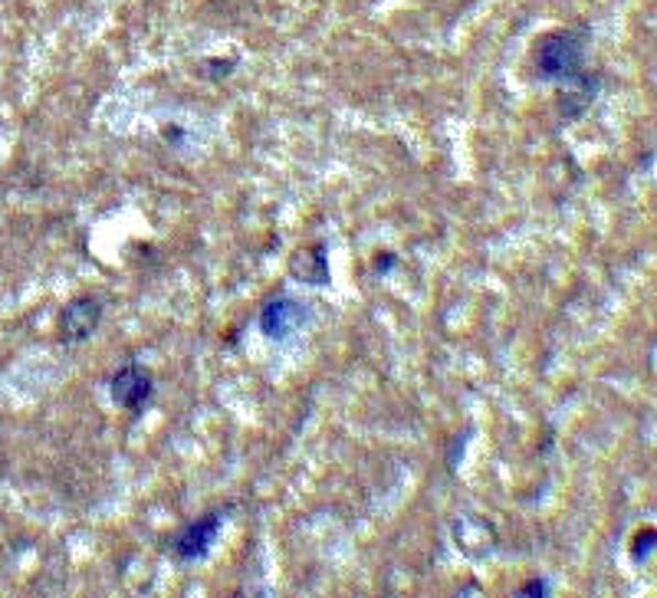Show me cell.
Returning <instances> with one entry per match:
<instances>
[{
	"label": "cell",
	"mask_w": 657,
	"mask_h": 598,
	"mask_svg": "<svg viewBox=\"0 0 657 598\" xmlns=\"http://www.w3.org/2000/svg\"><path fill=\"white\" fill-rule=\"evenodd\" d=\"M585 53H589L585 30H552L536 43V73L543 83H559V86H569V93H582L595 99L599 76H589Z\"/></svg>",
	"instance_id": "1"
},
{
	"label": "cell",
	"mask_w": 657,
	"mask_h": 598,
	"mask_svg": "<svg viewBox=\"0 0 657 598\" xmlns=\"http://www.w3.org/2000/svg\"><path fill=\"white\" fill-rule=\"evenodd\" d=\"M227 510H211L198 520H191L188 526H182V533L175 536L172 550L182 563H198L211 553V546L218 543L220 530H223Z\"/></svg>",
	"instance_id": "2"
},
{
	"label": "cell",
	"mask_w": 657,
	"mask_h": 598,
	"mask_svg": "<svg viewBox=\"0 0 657 598\" xmlns=\"http://www.w3.org/2000/svg\"><path fill=\"white\" fill-rule=\"evenodd\" d=\"M303 319H306V309H303L299 300H293V296H273L260 309V333L266 339L283 343V339H289L303 326Z\"/></svg>",
	"instance_id": "3"
},
{
	"label": "cell",
	"mask_w": 657,
	"mask_h": 598,
	"mask_svg": "<svg viewBox=\"0 0 657 598\" xmlns=\"http://www.w3.org/2000/svg\"><path fill=\"white\" fill-rule=\"evenodd\" d=\"M109 392H112V401L119 404V407H125V411H142L149 401H152V392H155V385H152V376L142 369V366H122L116 376H112V382H109Z\"/></svg>",
	"instance_id": "4"
},
{
	"label": "cell",
	"mask_w": 657,
	"mask_h": 598,
	"mask_svg": "<svg viewBox=\"0 0 657 598\" xmlns=\"http://www.w3.org/2000/svg\"><path fill=\"white\" fill-rule=\"evenodd\" d=\"M453 543L467 559H486L496 553V530L493 523L480 520V517H463L453 523Z\"/></svg>",
	"instance_id": "5"
},
{
	"label": "cell",
	"mask_w": 657,
	"mask_h": 598,
	"mask_svg": "<svg viewBox=\"0 0 657 598\" xmlns=\"http://www.w3.org/2000/svg\"><path fill=\"white\" fill-rule=\"evenodd\" d=\"M99 323H102V306H99V300L79 296V300H73V303L63 309V319H59L63 339H66V343H86V339L99 329Z\"/></svg>",
	"instance_id": "6"
},
{
	"label": "cell",
	"mask_w": 657,
	"mask_h": 598,
	"mask_svg": "<svg viewBox=\"0 0 657 598\" xmlns=\"http://www.w3.org/2000/svg\"><path fill=\"white\" fill-rule=\"evenodd\" d=\"M289 273L299 283H306V286H326L332 280V273H329V247L319 240L313 247L296 250L293 260H289Z\"/></svg>",
	"instance_id": "7"
},
{
	"label": "cell",
	"mask_w": 657,
	"mask_h": 598,
	"mask_svg": "<svg viewBox=\"0 0 657 598\" xmlns=\"http://www.w3.org/2000/svg\"><path fill=\"white\" fill-rule=\"evenodd\" d=\"M655 543H657L655 526L642 530V533L635 536V546H632V559H635L638 566H645V563H648V559L655 556Z\"/></svg>",
	"instance_id": "8"
},
{
	"label": "cell",
	"mask_w": 657,
	"mask_h": 598,
	"mask_svg": "<svg viewBox=\"0 0 657 598\" xmlns=\"http://www.w3.org/2000/svg\"><path fill=\"white\" fill-rule=\"evenodd\" d=\"M233 69H237V59H233V56H230V59H205V63H201V76H205V79H227Z\"/></svg>",
	"instance_id": "9"
},
{
	"label": "cell",
	"mask_w": 657,
	"mask_h": 598,
	"mask_svg": "<svg viewBox=\"0 0 657 598\" xmlns=\"http://www.w3.org/2000/svg\"><path fill=\"white\" fill-rule=\"evenodd\" d=\"M516 596H526V598L549 596V583H546V579H529V583H523V586H519V592H516Z\"/></svg>",
	"instance_id": "10"
},
{
	"label": "cell",
	"mask_w": 657,
	"mask_h": 598,
	"mask_svg": "<svg viewBox=\"0 0 657 598\" xmlns=\"http://www.w3.org/2000/svg\"><path fill=\"white\" fill-rule=\"evenodd\" d=\"M398 267V257L392 253V250H385L382 257H375V263H372V270H375V276H385V273H392Z\"/></svg>",
	"instance_id": "11"
}]
</instances>
